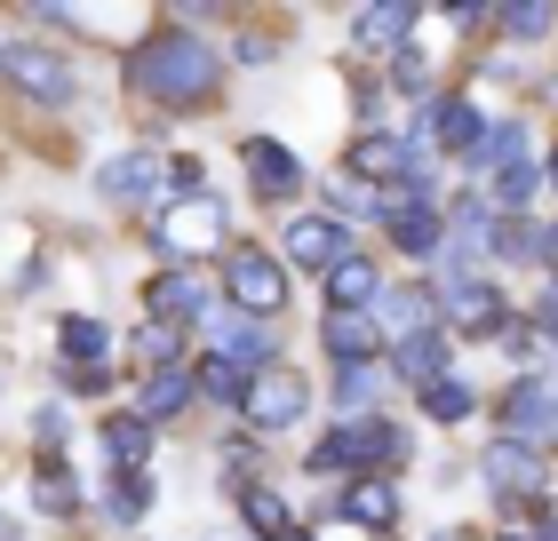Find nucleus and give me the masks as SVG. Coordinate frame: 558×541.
<instances>
[{
  "label": "nucleus",
  "mask_w": 558,
  "mask_h": 541,
  "mask_svg": "<svg viewBox=\"0 0 558 541\" xmlns=\"http://www.w3.org/2000/svg\"><path fill=\"white\" fill-rule=\"evenodd\" d=\"M175 343H184V327H160V319H144V327H136V358H144L151 374L175 367Z\"/></svg>",
  "instance_id": "473e14b6"
},
{
  "label": "nucleus",
  "mask_w": 558,
  "mask_h": 541,
  "mask_svg": "<svg viewBox=\"0 0 558 541\" xmlns=\"http://www.w3.org/2000/svg\"><path fill=\"white\" fill-rule=\"evenodd\" d=\"M240 168H247V184H256L264 199H288L303 184V160H295L288 144H271V136H247L240 144Z\"/></svg>",
  "instance_id": "ddd939ff"
},
{
  "label": "nucleus",
  "mask_w": 558,
  "mask_h": 541,
  "mask_svg": "<svg viewBox=\"0 0 558 541\" xmlns=\"http://www.w3.org/2000/svg\"><path fill=\"white\" fill-rule=\"evenodd\" d=\"M303 406H312V382H303L295 367H256L247 374V398H240V415H247V430H288V422H303Z\"/></svg>",
  "instance_id": "39448f33"
},
{
  "label": "nucleus",
  "mask_w": 558,
  "mask_h": 541,
  "mask_svg": "<svg viewBox=\"0 0 558 541\" xmlns=\"http://www.w3.org/2000/svg\"><path fill=\"white\" fill-rule=\"evenodd\" d=\"M543 184H558V151H550V160H543Z\"/></svg>",
  "instance_id": "37998d69"
},
{
  "label": "nucleus",
  "mask_w": 558,
  "mask_h": 541,
  "mask_svg": "<svg viewBox=\"0 0 558 541\" xmlns=\"http://www.w3.org/2000/svg\"><path fill=\"white\" fill-rule=\"evenodd\" d=\"M33 502L48 509V518H72V509H81V478H72L64 462H40V478H33Z\"/></svg>",
  "instance_id": "cd10ccee"
},
{
  "label": "nucleus",
  "mask_w": 558,
  "mask_h": 541,
  "mask_svg": "<svg viewBox=\"0 0 558 541\" xmlns=\"http://www.w3.org/2000/svg\"><path fill=\"white\" fill-rule=\"evenodd\" d=\"M375 311H384L399 334H423V327H439V319H430V295H423V287H384V295H375Z\"/></svg>",
  "instance_id": "c85d7f7f"
},
{
  "label": "nucleus",
  "mask_w": 558,
  "mask_h": 541,
  "mask_svg": "<svg viewBox=\"0 0 558 541\" xmlns=\"http://www.w3.org/2000/svg\"><path fill=\"white\" fill-rule=\"evenodd\" d=\"M327 199H336V223H343V216H375V199H367V184H336Z\"/></svg>",
  "instance_id": "58836bf2"
},
{
  "label": "nucleus",
  "mask_w": 558,
  "mask_h": 541,
  "mask_svg": "<svg viewBox=\"0 0 558 541\" xmlns=\"http://www.w3.org/2000/svg\"><path fill=\"white\" fill-rule=\"evenodd\" d=\"M192 398H199V382H192V374H175V367H160V374H144L136 415H144V422H168V415H184Z\"/></svg>",
  "instance_id": "4be33fe9"
},
{
  "label": "nucleus",
  "mask_w": 558,
  "mask_h": 541,
  "mask_svg": "<svg viewBox=\"0 0 558 541\" xmlns=\"http://www.w3.org/2000/svg\"><path fill=\"white\" fill-rule=\"evenodd\" d=\"M495 24H502L511 40H543V33H550V9H495Z\"/></svg>",
  "instance_id": "e433bc0d"
},
{
  "label": "nucleus",
  "mask_w": 558,
  "mask_h": 541,
  "mask_svg": "<svg viewBox=\"0 0 558 541\" xmlns=\"http://www.w3.org/2000/svg\"><path fill=\"white\" fill-rule=\"evenodd\" d=\"M57 374H64V391H72V398H81V391L96 398V391H105V382H112L105 367H57Z\"/></svg>",
  "instance_id": "ea45409f"
},
{
  "label": "nucleus",
  "mask_w": 558,
  "mask_h": 541,
  "mask_svg": "<svg viewBox=\"0 0 558 541\" xmlns=\"http://www.w3.org/2000/svg\"><path fill=\"white\" fill-rule=\"evenodd\" d=\"M375 295H384V279H375V263L351 247L343 263L327 271V303H336V311H375Z\"/></svg>",
  "instance_id": "aec40b11"
},
{
  "label": "nucleus",
  "mask_w": 558,
  "mask_h": 541,
  "mask_svg": "<svg viewBox=\"0 0 558 541\" xmlns=\"http://www.w3.org/2000/svg\"><path fill=\"white\" fill-rule=\"evenodd\" d=\"M495 255H519V263H535V255H543V231L526 223V216H502V223H495Z\"/></svg>",
  "instance_id": "f704fd0d"
},
{
  "label": "nucleus",
  "mask_w": 558,
  "mask_h": 541,
  "mask_svg": "<svg viewBox=\"0 0 558 541\" xmlns=\"http://www.w3.org/2000/svg\"><path fill=\"white\" fill-rule=\"evenodd\" d=\"M391 81H399V88H423V81H430V64H423V48H415V40L391 57Z\"/></svg>",
  "instance_id": "4c0bfd02"
},
{
  "label": "nucleus",
  "mask_w": 558,
  "mask_h": 541,
  "mask_svg": "<svg viewBox=\"0 0 558 541\" xmlns=\"http://www.w3.org/2000/svg\"><path fill=\"white\" fill-rule=\"evenodd\" d=\"M502 311H511V303H502L487 279H454V287H447V319H454V334H502Z\"/></svg>",
  "instance_id": "dca6fc26"
},
{
  "label": "nucleus",
  "mask_w": 558,
  "mask_h": 541,
  "mask_svg": "<svg viewBox=\"0 0 558 541\" xmlns=\"http://www.w3.org/2000/svg\"><path fill=\"white\" fill-rule=\"evenodd\" d=\"M478 478H487L495 502H511L519 518L543 502V454L519 446V438H487V454H478Z\"/></svg>",
  "instance_id": "423d86ee"
},
{
  "label": "nucleus",
  "mask_w": 558,
  "mask_h": 541,
  "mask_svg": "<svg viewBox=\"0 0 558 541\" xmlns=\"http://www.w3.org/2000/svg\"><path fill=\"white\" fill-rule=\"evenodd\" d=\"M247 374H256V367H240V358H223V351H208V358L192 367V382H199L216 406H240V398H247Z\"/></svg>",
  "instance_id": "393cba45"
},
{
  "label": "nucleus",
  "mask_w": 558,
  "mask_h": 541,
  "mask_svg": "<svg viewBox=\"0 0 558 541\" xmlns=\"http://www.w3.org/2000/svg\"><path fill=\"white\" fill-rule=\"evenodd\" d=\"M216 351H223V358H240V367H271V334H264L256 319H240V311L223 319V334H216Z\"/></svg>",
  "instance_id": "bb28decb"
},
{
  "label": "nucleus",
  "mask_w": 558,
  "mask_h": 541,
  "mask_svg": "<svg viewBox=\"0 0 558 541\" xmlns=\"http://www.w3.org/2000/svg\"><path fill=\"white\" fill-rule=\"evenodd\" d=\"M543 263H558V223L543 231Z\"/></svg>",
  "instance_id": "79ce46f5"
},
{
  "label": "nucleus",
  "mask_w": 558,
  "mask_h": 541,
  "mask_svg": "<svg viewBox=\"0 0 558 541\" xmlns=\"http://www.w3.org/2000/svg\"><path fill=\"white\" fill-rule=\"evenodd\" d=\"M439 541H471V533H439Z\"/></svg>",
  "instance_id": "49530a36"
},
{
  "label": "nucleus",
  "mask_w": 558,
  "mask_h": 541,
  "mask_svg": "<svg viewBox=\"0 0 558 541\" xmlns=\"http://www.w3.org/2000/svg\"><path fill=\"white\" fill-rule=\"evenodd\" d=\"M519 144H526V127H519V120H495L487 136H478L471 168H511V160H519Z\"/></svg>",
  "instance_id": "2f4dec72"
},
{
  "label": "nucleus",
  "mask_w": 558,
  "mask_h": 541,
  "mask_svg": "<svg viewBox=\"0 0 558 541\" xmlns=\"http://www.w3.org/2000/svg\"><path fill=\"white\" fill-rule=\"evenodd\" d=\"M279 247H288V263H303V271H336L343 255H351V231L336 216H295Z\"/></svg>",
  "instance_id": "f8f14e48"
},
{
  "label": "nucleus",
  "mask_w": 558,
  "mask_h": 541,
  "mask_svg": "<svg viewBox=\"0 0 558 541\" xmlns=\"http://www.w3.org/2000/svg\"><path fill=\"white\" fill-rule=\"evenodd\" d=\"M129 81L168 112H199V104H216V88H223V57H216V40H199V33H151L136 48Z\"/></svg>",
  "instance_id": "f257e3e1"
},
{
  "label": "nucleus",
  "mask_w": 558,
  "mask_h": 541,
  "mask_svg": "<svg viewBox=\"0 0 558 541\" xmlns=\"http://www.w3.org/2000/svg\"><path fill=\"white\" fill-rule=\"evenodd\" d=\"M535 184H543V175H535V168H526V160H511V168H502V175H495V208H502V216H519V208H526V199H535Z\"/></svg>",
  "instance_id": "72a5a7b5"
},
{
  "label": "nucleus",
  "mask_w": 558,
  "mask_h": 541,
  "mask_svg": "<svg viewBox=\"0 0 558 541\" xmlns=\"http://www.w3.org/2000/svg\"><path fill=\"white\" fill-rule=\"evenodd\" d=\"M319 343H327L336 367H375V358H384V319L375 311H327Z\"/></svg>",
  "instance_id": "9b49d317"
},
{
  "label": "nucleus",
  "mask_w": 558,
  "mask_h": 541,
  "mask_svg": "<svg viewBox=\"0 0 558 541\" xmlns=\"http://www.w3.org/2000/svg\"><path fill=\"white\" fill-rule=\"evenodd\" d=\"M57 343H64V367H105V351H112V327H105V319H81V311H72V319L57 327Z\"/></svg>",
  "instance_id": "b1692460"
},
{
  "label": "nucleus",
  "mask_w": 558,
  "mask_h": 541,
  "mask_svg": "<svg viewBox=\"0 0 558 541\" xmlns=\"http://www.w3.org/2000/svg\"><path fill=\"white\" fill-rule=\"evenodd\" d=\"M384 231H391V247H408V255L447 247V223L430 216V199H384Z\"/></svg>",
  "instance_id": "2eb2a0df"
},
{
  "label": "nucleus",
  "mask_w": 558,
  "mask_h": 541,
  "mask_svg": "<svg viewBox=\"0 0 558 541\" xmlns=\"http://www.w3.org/2000/svg\"><path fill=\"white\" fill-rule=\"evenodd\" d=\"M327 509L351 518V526H367V533H391V526H399V485H391V478H351L343 502H327Z\"/></svg>",
  "instance_id": "4468645a"
},
{
  "label": "nucleus",
  "mask_w": 558,
  "mask_h": 541,
  "mask_svg": "<svg viewBox=\"0 0 558 541\" xmlns=\"http://www.w3.org/2000/svg\"><path fill=\"white\" fill-rule=\"evenodd\" d=\"M240 518L256 526L264 541H279V533H295V518H288V502H279L271 485H247V494H240Z\"/></svg>",
  "instance_id": "7c9ffc66"
},
{
  "label": "nucleus",
  "mask_w": 558,
  "mask_h": 541,
  "mask_svg": "<svg viewBox=\"0 0 558 541\" xmlns=\"http://www.w3.org/2000/svg\"><path fill=\"white\" fill-rule=\"evenodd\" d=\"M423 415L430 422H471L478 415V391L463 374H439V382H423Z\"/></svg>",
  "instance_id": "a878e982"
},
{
  "label": "nucleus",
  "mask_w": 558,
  "mask_h": 541,
  "mask_svg": "<svg viewBox=\"0 0 558 541\" xmlns=\"http://www.w3.org/2000/svg\"><path fill=\"white\" fill-rule=\"evenodd\" d=\"M0 81L24 88L33 104H72V64L57 48H33V40H0Z\"/></svg>",
  "instance_id": "0eeeda50"
},
{
  "label": "nucleus",
  "mask_w": 558,
  "mask_h": 541,
  "mask_svg": "<svg viewBox=\"0 0 558 541\" xmlns=\"http://www.w3.org/2000/svg\"><path fill=\"white\" fill-rule=\"evenodd\" d=\"M279 541H312V533H279Z\"/></svg>",
  "instance_id": "c03bdc74"
},
{
  "label": "nucleus",
  "mask_w": 558,
  "mask_h": 541,
  "mask_svg": "<svg viewBox=\"0 0 558 541\" xmlns=\"http://www.w3.org/2000/svg\"><path fill=\"white\" fill-rule=\"evenodd\" d=\"M502 422H511L519 446H550L558 438V374H519L511 382V398H502Z\"/></svg>",
  "instance_id": "6e6552de"
},
{
  "label": "nucleus",
  "mask_w": 558,
  "mask_h": 541,
  "mask_svg": "<svg viewBox=\"0 0 558 541\" xmlns=\"http://www.w3.org/2000/svg\"><path fill=\"white\" fill-rule=\"evenodd\" d=\"M343 175H351V184H408V175H415V144L408 136H351Z\"/></svg>",
  "instance_id": "1a4fd4ad"
},
{
  "label": "nucleus",
  "mask_w": 558,
  "mask_h": 541,
  "mask_svg": "<svg viewBox=\"0 0 558 541\" xmlns=\"http://www.w3.org/2000/svg\"><path fill=\"white\" fill-rule=\"evenodd\" d=\"M144 311L160 319V327H192L199 311H208V279H199V271H184V263H168V271L144 287Z\"/></svg>",
  "instance_id": "9d476101"
},
{
  "label": "nucleus",
  "mask_w": 558,
  "mask_h": 541,
  "mask_svg": "<svg viewBox=\"0 0 558 541\" xmlns=\"http://www.w3.org/2000/svg\"><path fill=\"white\" fill-rule=\"evenodd\" d=\"M535 334H543V343H558V287L535 303Z\"/></svg>",
  "instance_id": "a19ab883"
},
{
  "label": "nucleus",
  "mask_w": 558,
  "mask_h": 541,
  "mask_svg": "<svg viewBox=\"0 0 558 541\" xmlns=\"http://www.w3.org/2000/svg\"><path fill=\"white\" fill-rule=\"evenodd\" d=\"M399 454H408V430H399V422H384V415H343L336 438L312 446V470L319 478L327 470H391Z\"/></svg>",
  "instance_id": "7ed1b4c3"
},
{
  "label": "nucleus",
  "mask_w": 558,
  "mask_h": 541,
  "mask_svg": "<svg viewBox=\"0 0 558 541\" xmlns=\"http://www.w3.org/2000/svg\"><path fill=\"white\" fill-rule=\"evenodd\" d=\"M415 16H423L415 0H375V9H360V40L399 57V48H408V33H415Z\"/></svg>",
  "instance_id": "412c9836"
},
{
  "label": "nucleus",
  "mask_w": 558,
  "mask_h": 541,
  "mask_svg": "<svg viewBox=\"0 0 558 541\" xmlns=\"http://www.w3.org/2000/svg\"><path fill=\"white\" fill-rule=\"evenodd\" d=\"M105 446H112L120 470H144V454H151V422H144V415H112V422H105Z\"/></svg>",
  "instance_id": "c756f323"
},
{
  "label": "nucleus",
  "mask_w": 558,
  "mask_h": 541,
  "mask_svg": "<svg viewBox=\"0 0 558 541\" xmlns=\"http://www.w3.org/2000/svg\"><path fill=\"white\" fill-rule=\"evenodd\" d=\"M151 502H160V485H151V470H112V485H105V518L136 526Z\"/></svg>",
  "instance_id": "5701e85b"
},
{
  "label": "nucleus",
  "mask_w": 558,
  "mask_h": 541,
  "mask_svg": "<svg viewBox=\"0 0 558 541\" xmlns=\"http://www.w3.org/2000/svg\"><path fill=\"white\" fill-rule=\"evenodd\" d=\"M232 239V216H223V199L216 192H192V199H168L160 216H151V247L168 255V263H199L208 247H223Z\"/></svg>",
  "instance_id": "f03ea898"
},
{
  "label": "nucleus",
  "mask_w": 558,
  "mask_h": 541,
  "mask_svg": "<svg viewBox=\"0 0 558 541\" xmlns=\"http://www.w3.org/2000/svg\"><path fill=\"white\" fill-rule=\"evenodd\" d=\"M391 374H399V382H415V391H423V382H439V374H447V327L399 334V343H391Z\"/></svg>",
  "instance_id": "a211bd4d"
},
{
  "label": "nucleus",
  "mask_w": 558,
  "mask_h": 541,
  "mask_svg": "<svg viewBox=\"0 0 558 541\" xmlns=\"http://www.w3.org/2000/svg\"><path fill=\"white\" fill-rule=\"evenodd\" d=\"M502 541H526V533H519V526H511V533H502Z\"/></svg>",
  "instance_id": "a18cd8bd"
},
{
  "label": "nucleus",
  "mask_w": 558,
  "mask_h": 541,
  "mask_svg": "<svg viewBox=\"0 0 558 541\" xmlns=\"http://www.w3.org/2000/svg\"><path fill=\"white\" fill-rule=\"evenodd\" d=\"M478 136H487V120H478V104L471 96H439L430 104V127H423V144H439V151H478Z\"/></svg>",
  "instance_id": "f3484780"
},
{
  "label": "nucleus",
  "mask_w": 558,
  "mask_h": 541,
  "mask_svg": "<svg viewBox=\"0 0 558 541\" xmlns=\"http://www.w3.org/2000/svg\"><path fill=\"white\" fill-rule=\"evenodd\" d=\"M160 175H168L160 151H120V160H105L96 184H105V199H151V192H160Z\"/></svg>",
  "instance_id": "6ab92c4d"
},
{
  "label": "nucleus",
  "mask_w": 558,
  "mask_h": 541,
  "mask_svg": "<svg viewBox=\"0 0 558 541\" xmlns=\"http://www.w3.org/2000/svg\"><path fill=\"white\" fill-rule=\"evenodd\" d=\"M375 391H384V367H343L336 374V406H343V415H360Z\"/></svg>",
  "instance_id": "c9c22d12"
},
{
  "label": "nucleus",
  "mask_w": 558,
  "mask_h": 541,
  "mask_svg": "<svg viewBox=\"0 0 558 541\" xmlns=\"http://www.w3.org/2000/svg\"><path fill=\"white\" fill-rule=\"evenodd\" d=\"M223 295H232L240 319L264 327V319L288 311V263L264 255V247H232V255H223Z\"/></svg>",
  "instance_id": "20e7f679"
}]
</instances>
